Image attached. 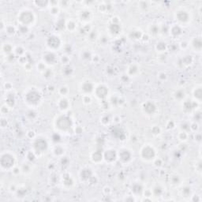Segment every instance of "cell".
<instances>
[{"label": "cell", "instance_id": "obj_1", "mask_svg": "<svg viewBox=\"0 0 202 202\" xmlns=\"http://www.w3.org/2000/svg\"><path fill=\"white\" fill-rule=\"evenodd\" d=\"M141 155L142 159L146 161H151L154 159L155 156V152L154 148L150 146L149 145H146L142 148L141 151Z\"/></svg>", "mask_w": 202, "mask_h": 202}, {"label": "cell", "instance_id": "obj_2", "mask_svg": "<svg viewBox=\"0 0 202 202\" xmlns=\"http://www.w3.org/2000/svg\"><path fill=\"white\" fill-rule=\"evenodd\" d=\"M118 158L123 163H128L132 159V153L127 148H123L118 152Z\"/></svg>", "mask_w": 202, "mask_h": 202}, {"label": "cell", "instance_id": "obj_3", "mask_svg": "<svg viewBox=\"0 0 202 202\" xmlns=\"http://www.w3.org/2000/svg\"><path fill=\"white\" fill-rule=\"evenodd\" d=\"M58 128L59 130H62V126H64V131H66L71 126V122H70V119L67 118L66 116H61L59 117L58 119Z\"/></svg>", "mask_w": 202, "mask_h": 202}, {"label": "cell", "instance_id": "obj_4", "mask_svg": "<svg viewBox=\"0 0 202 202\" xmlns=\"http://www.w3.org/2000/svg\"><path fill=\"white\" fill-rule=\"evenodd\" d=\"M117 158H118V152L114 149L107 150L103 154V159L107 163L115 162Z\"/></svg>", "mask_w": 202, "mask_h": 202}, {"label": "cell", "instance_id": "obj_5", "mask_svg": "<svg viewBox=\"0 0 202 202\" xmlns=\"http://www.w3.org/2000/svg\"><path fill=\"white\" fill-rule=\"evenodd\" d=\"M34 144L39 145V146H34L36 152H43L47 147V143L44 138H38L37 139H36Z\"/></svg>", "mask_w": 202, "mask_h": 202}, {"label": "cell", "instance_id": "obj_6", "mask_svg": "<svg viewBox=\"0 0 202 202\" xmlns=\"http://www.w3.org/2000/svg\"><path fill=\"white\" fill-rule=\"evenodd\" d=\"M107 92H108V89H107V87L101 85L96 88V89L94 90L96 96L99 99H103L104 97H106L107 95Z\"/></svg>", "mask_w": 202, "mask_h": 202}, {"label": "cell", "instance_id": "obj_7", "mask_svg": "<svg viewBox=\"0 0 202 202\" xmlns=\"http://www.w3.org/2000/svg\"><path fill=\"white\" fill-rule=\"evenodd\" d=\"M176 20H178L181 23H187L190 21V17H189L188 12L182 10V11L178 12L176 15Z\"/></svg>", "mask_w": 202, "mask_h": 202}, {"label": "cell", "instance_id": "obj_8", "mask_svg": "<svg viewBox=\"0 0 202 202\" xmlns=\"http://www.w3.org/2000/svg\"><path fill=\"white\" fill-rule=\"evenodd\" d=\"M143 109H144L145 112L148 113V115H152V113L155 112V106L153 103L147 102V103H144Z\"/></svg>", "mask_w": 202, "mask_h": 202}, {"label": "cell", "instance_id": "obj_9", "mask_svg": "<svg viewBox=\"0 0 202 202\" xmlns=\"http://www.w3.org/2000/svg\"><path fill=\"white\" fill-rule=\"evenodd\" d=\"M82 91L85 93V95H88L89 93L92 92L93 91L94 87L93 85L89 82H86L82 85Z\"/></svg>", "mask_w": 202, "mask_h": 202}, {"label": "cell", "instance_id": "obj_10", "mask_svg": "<svg viewBox=\"0 0 202 202\" xmlns=\"http://www.w3.org/2000/svg\"><path fill=\"white\" fill-rule=\"evenodd\" d=\"M201 39L200 37H195L191 42V46L193 47V48L197 50V51H200V49H201Z\"/></svg>", "mask_w": 202, "mask_h": 202}, {"label": "cell", "instance_id": "obj_11", "mask_svg": "<svg viewBox=\"0 0 202 202\" xmlns=\"http://www.w3.org/2000/svg\"><path fill=\"white\" fill-rule=\"evenodd\" d=\"M52 44H54V45H53V49H55L57 48V47H58V46L60 45V41L58 40V37H51L49 38L48 41H47V45L49 46V47H51Z\"/></svg>", "mask_w": 202, "mask_h": 202}, {"label": "cell", "instance_id": "obj_12", "mask_svg": "<svg viewBox=\"0 0 202 202\" xmlns=\"http://www.w3.org/2000/svg\"><path fill=\"white\" fill-rule=\"evenodd\" d=\"M170 33L174 37H179L182 33V29L179 25H174V26H172L171 29H170Z\"/></svg>", "mask_w": 202, "mask_h": 202}, {"label": "cell", "instance_id": "obj_13", "mask_svg": "<svg viewBox=\"0 0 202 202\" xmlns=\"http://www.w3.org/2000/svg\"><path fill=\"white\" fill-rule=\"evenodd\" d=\"M201 86L199 85L196 87V89L193 90V96L197 99V101L200 102V100H201Z\"/></svg>", "mask_w": 202, "mask_h": 202}, {"label": "cell", "instance_id": "obj_14", "mask_svg": "<svg viewBox=\"0 0 202 202\" xmlns=\"http://www.w3.org/2000/svg\"><path fill=\"white\" fill-rule=\"evenodd\" d=\"M69 106V103L68 100L65 98H62L61 99H59V102H58V107H59V109L62 110V111H65L66 109L68 108Z\"/></svg>", "mask_w": 202, "mask_h": 202}, {"label": "cell", "instance_id": "obj_15", "mask_svg": "<svg viewBox=\"0 0 202 202\" xmlns=\"http://www.w3.org/2000/svg\"><path fill=\"white\" fill-rule=\"evenodd\" d=\"M138 73V67L136 65H131L128 69V74L130 76L136 75Z\"/></svg>", "mask_w": 202, "mask_h": 202}, {"label": "cell", "instance_id": "obj_16", "mask_svg": "<svg viewBox=\"0 0 202 202\" xmlns=\"http://www.w3.org/2000/svg\"><path fill=\"white\" fill-rule=\"evenodd\" d=\"M163 189L157 185V186H155L152 189V193H153L154 195H155V197H157V195L160 196V195L163 193Z\"/></svg>", "mask_w": 202, "mask_h": 202}, {"label": "cell", "instance_id": "obj_17", "mask_svg": "<svg viewBox=\"0 0 202 202\" xmlns=\"http://www.w3.org/2000/svg\"><path fill=\"white\" fill-rule=\"evenodd\" d=\"M185 95H186V93H185V92L183 90H178L175 92V96L178 99H183L185 97Z\"/></svg>", "mask_w": 202, "mask_h": 202}, {"label": "cell", "instance_id": "obj_18", "mask_svg": "<svg viewBox=\"0 0 202 202\" xmlns=\"http://www.w3.org/2000/svg\"><path fill=\"white\" fill-rule=\"evenodd\" d=\"M179 138L182 141H185L187 140V138H188V134H186V131H182V132L179 133Z\"/></svg>", "mask_w": 202, "mask_h": 202}, {"label": "cell", "instance_id": "obj_19", "mask_svg": "<svg viewBox=\"0 0 202 202\" xmlns=\"http://www.w3.org/2000/svg\"><path fill=\"white\" fill-rule=\"evenodd\" d=\"M138 189H142V188H141V186H138V184L134 185V187L132 188V192L134 193H135V194H138V193H141L142 191L138 190Z\"/></svg>", "mask_w": 202, "mask_h": 202}]
</instances>
